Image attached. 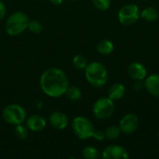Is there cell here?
I'll return each instance as SVG.
<instances>
[{"label": "cell", "instance_id": "9c48e42d", "mask_svg": "<svg viewBox=\"0 0 159 159\" xmlns=\"http://www.w3.org/2000/svg\"><path fill=\"white\" fill-rule=\"evenodd\" d=\"M104 159H128L129 154L127 150L118 145H111L106 147L102 152Z\"/></svg>", "mask_w": 159, "mask_h": 159}, {"label": "cell", "instance_id": "277c9868", "mask_svg": "<svg viewBox=\"0 0 159 159\" xmlns=\"http://www.w3.org/2000/svg\"><path fill=\"white\" fill-rule=\"evenodd\" d=\"M4 120L10 125L22 124L26 119L25 109L19 104H9L6 106L2 112Z\"/></svg>", "mask_w": 159, "mask_h": 159}, {"label": "cell", "instance_id": "44dd1931", "mask_svg": "<svg viewBox=\"0 0 159 159\" xmlns=\"http://www.w3.org/2000/svg\"><path fill=\"white\" fill-rule=\"evenodd\" d=\"M15 135L18 139L20 140H25L28 136V128L27 126H23L22 124H19V125H16V128H15Z\"/></svg>", "mask_w": 159, "mask_h": 159}, {"label": "cell", "instance_id": "f1b7e54d", "mask_svg": "<svg viewBox=\"0 0 159 159\" xmlns=\"http://www.w3.org/2000/svg\"><path fill=\"white\" fill-rule=\"evenodd\" d=\"M158 138H159V132H158Z\"/></svg>", "mask_w": 159, "mask_h": 159}, {"label": "cell", "instance_id": "e0dca14e", "mask_svg": "<svg viewBox=\"0 0 159 159\" xmlns=\"http://www.w3.org/2000/svg\"><path fill=\"white\" fill-rule=\"evenodd\" d=\"M120 133H121V130H120L119 127H117V126H111V127L107 128L106 130L104 131L105 138L110 141L116 140L119 137Z\"/></svg>", "mask_w": 159, "mask_h": 159}, {"label": "cell", "instance_id": "3957f363", "mask_svg": "<svg viewBox=\"0 0 159 159\" xmlns=\"http://www.w3.org/2000/svg\"><path fill=\"white\" fill-rule=\"evenodd\" d=\"M28 23L29 18L25 13L21 11L14 12L7 18L6 21V32L11 36L19 35L27 29Z\"/></svg>", "mask_w": 159, "mask_h": 159}, {"label": "cell", "instance_id": "603a6c76", "mask_svg": "<svg viewBox=\"0 0 159 159\" xmlns=\"http://www.w3.org/2000/svg\"><path fill=\"white\" fill-rule=\"evenodd\" d=\"M92 3L99 10H106L111 6V0H92Z\"/></svg>", "mask_w": 159, "mask_h": 159}, {"label": "cell", "instance_id": "5b68a950", "mask_svg": "<svg viewBox=\"0 0 159 159\" xmlns=\"http://www.w3.org/2000/svg\"><path fill=\"white\" fill-rule=\"evenodd\" d=\"M72 128L75 134L81 140H87L91 138L95 130L91 121L84 116L75 117L73 120Z\"/></svg>", "mask_w": 159, "mask_h": 159}, {"label": "cell", "instance_id": "4316f807", "mask_svg": "<svg viewBox=\"0 0 159 159\" xmlns=\"http://www.w3.org/2000/svg\"><path fill=\"white\" fill-rule=\"evenodd\" d=\"M50 2H51L52 4H54V5L59 6V5H61V4L63 2V0H50Z\"/></svg>", "mask_w": 159, "mask_h": 159}, {"label": "cell", "instance_id": "8fae6325", "mask_svg": "<svg viewBox=\"0 0 159 159\" xmlns=\"http://www.w3.org/2000/svg\"><path fill=\"white\" fill-rule=\"evenodd\" d=\"M26 126L31 131L39 132L46 128L47 121L43 116L39 115H33L26 120Z\"/></svg>", "mask_w": 159, "mask_h": 159}, {"label": "cell", "instance_id": "ba28073f", "mask_svg": "<svg viewBox=\"0 0 159 159\" xmlns=\"http://www.w3.org/2000/svg\"><path fill=\"white\" fill-rule=\"evenodd\" d=\"M139 127V118L134 114H128L126 115L119 123V129L121 132L125 134H131Z\"/></svg>", "mask_w": 159, "mask_h": 159}, {"label": "cell", "instance_id": "d6986e66", "mask_svg": "<svg viewBox=\"0 0 159 159\" xmlns=\"http://www.w3.org/2000/svg\"><path fill=\"white\" fill-rule=\"evenodd\" d=\"M74 66L78 70H84L88 66V60L83 55H76L73 59Z\"/></svg>", "mask_w": 159, "mask_h": 159}, {"label": "cell", "instance_id": "7402d4cb", "mask_svg": "<svg viewBox=\"0 0 159 159\" xmlns=\"http://www.w3.org/2000/svg\"><path fill=\"white\" fill-rule=\"evenodd\" d=\"M27 29H29V31L32 32L33 34H40L43 30V25L39 20H29Z\"/></svg>", "mask_w": 159, "mask_h": 159}, {"label": "cell", "instance_id": "7c38bea8", "mask_svg": "<svg viewBox=\"0 0 159 159\" xmlns=\"http://www.w3.org/2000/svg\"><path fill=\"white\" fill-rule=\"evenodd\" d=\"M49 123L54 129L62 130L68 126V117L65 114L57 111L50 115Z\"/></svg>", "mask_w": 159, "mask_h": 159}, {"label": "cell", "instance_id": "8992f818", "mask_svg": "<svg viewBox=\"0 0 159 159\" xmlns=\"http://www.w3.org/2000/svg\"><path fill=\"white\" fill-rule=\"evenodd\" d=\"M115 112L114 101L109 97H102L96 101L93 105V114L96 118L105 120L112 116Z\"/></svg>", "mask_w": 159, "mask_h": 159}, {"label": "cell", "instance_id": "7a4b0ae2", "mask_svg": "<svg viewBox=\"0 0 159 159\" xmlns=\"http://www.w3.org/2000/svg\"><path fill=\"white\" fill-rule=\"evenodd\" d=\"M85 75L88 82L96 88L103 87L108 80V72L103 64L99 61H93L85 69Z\"/></svg>", "mask_w": 159, "mask_h": 159}, {"label": "cell", "instance_id": "9a60e30c", "mask_svg": "<svg viewBox=\"0 0 159 159\" xmlns=\"http://www.w3.org/2000/svg\"><path fill=\"white\" fill-rule=\"evenodd\" d=\"M140 16L147 21H155L158 19V10L154 7H145L140 14Z\"/></svg>", "mask_w": 159, "mask_h": 159}, {"label": "cell", "instance_id": "83f0119b", "mask_svg": "<svg viewBox=\"0 0 159 159\" xmlns=\"http://www.w3.org/2000/svg\"><path fill=\"white\" fill-rule=\"evenodd\" d=\"M74 1H78V0H74Z\"/></svg>", "mask_w": 159, "mask_h": 159}, {"label": "cell", "instance_id": "5bb4252c", "mask_svg": "<svg viewBox=\"0 0 159 159\" xmlns=\"http://www.w3.org/2000/svg\"><path fill=\"white\" fill-rule=\"evenodd\" d=\"M124 94H125V87L120 83H116L113 86H111L108 91V97L114 102L120 100L124 96Z\"/></svg>", "mask_w": 159, "mask_h": 159}, {"label": "cell", "instance_id": "d4e9b609", "mask_svg": "<svg viewBox=\"0 0 159 159\" xmlns=\"http://www.w3.org/2000/svg\"><path fill=\"white\" fill-rule=\"evenodd\" d=\"M6 15V6L5 4L0 0V21L4 19Z\"/></svg>", "mask_w": 159, "mask_h": 159}, {"label": "cell", "instance_id": "30bf717a", "mask_svg": "<svg viewBox=\"0 0 159 159\" xmlns=\"http://www.w3.org/2000/svg\"><path fill=\"white\" fill-rule=\"evenodd\" d=\"M128 73L129 76L136 81H143L147 75V70L141 62H132L129 64L128 67Z\"/></svg>", "mask_w": 159, "mask_h": 159}, {"label": "cell", "instance_id": "484cf974", "mask_svg": "<svg viewBox=\"0 0 159 159\" xmlns=\"http://www.w3.org/2000/svg\"><path fill=\"white\" fill-rule=\"evenodd\" d=\"M134 88L136 90H141L144 88V83H142V81H136L135 85H134Z\"/></svg>", "mask_w": 159, "mask_h": 159}, {"label": "cell", "instance_id": "4fadbf2b", "mask_svg": "<svg viewBox=\"0 0 159 159\" xmlns=\"http://www.w3.org/2000/svg\"><path fill=\"white\" fill-rule=\"evenodd\" d=\"M144 88L151 95L159 98V75L155 74L149 75L145 79Z\"/></svg>", "mask_w": 159, "mask_h": 159}, {"label": "cell", "instance_id": "ac0fdd59", "mask_svg": "<svg viewBox=\"0 0 159 159\" xmlns=\"http://www.w3.org/2000/svg\"><path fill=\"white\" fill-rule=\"evenodd\" d=\"M65 94L67 95L69 100H71L73 102H76V101L80 100V98L82 96L81 90L76 87H68Z\"/></svg>", "mask_w": 159, "mask_h": 159}, {"label": "cell", "instance_id": "6da1fadb", "mask_svg": "<svg viewBox=\"0 0 159 159\" xmlns=\"http://www.w3.org/2000/svg\"><path fill=\"white\" fill-rule=\"evenodd\" d=\"M40 87L46 95L58 98L65 94L69 87V79L61 69L49 68L42 74Z\"/></svg>", "mask_w": 159, "mask_h": 159}, {"label": "cell", "instance_id": "2e32d148", "mask_svg": "<svg viewBox=\"0 0 159 159\" xmlns=\"http://www.w3.org/2000/svg\"><path fill=\"white\" fill-rule=\"evenodd\" d=\"M97 50L99 53L102 55H109L114 50V44L110 40H107V39L102 40L97 45Z\"/></svg>", "mask_w": 159, "mask_h": 159}, {"label": "cell", "instance_id": "ffe728a7", "mask_svg": "<svg viewBox=\"0 0 159 159\" xmlns=\"http://www.w3.org/2000/svg\"><path fill=\"white\" fill-rule=\"evenodd\" d=\"M83 157L86 159H97L100 157L99 151L92 146H88L83 150Z\"/></svg>", "mask_w": 159, "mask_h": 159}, {"label": "cell", "instance_id": "cb8c5ba5", "mask_svg": "<svg viewBox=\"0 0 159 159\" xmlns=\"http://www.w3.org/2000/svg\"><path fill=\"white\" fill-rule=\"evenodd\" d=\"M92 137H93L95 140H97V141H102V140L105 139V134H104V132L102 131V130L95 129L94 132H93V134H92Z\"/></svg>", "mask_w": 159, "mask_h": 159}, {"label": "cell", "instance_id": "52a82bcc", "mask_svg": "<svg viewBox=\"0 0 159 159\" xmlns=\"http://www.w3.org/2000/svg\"><path fill=\"white\" fill-rule=\"evenodd\" d=\"M140 9L138 6L129 4L122 7L118 12L119 21L124 25H131L140 18Z\"/></svg>", "mask_w": 159, "mask_h": 159}]
</instances>
